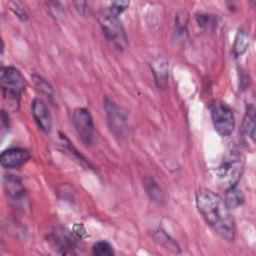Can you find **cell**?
<instances>
[{
  "instance_id": "cell-1",
  "label": "cell",
  "mask_w": 256,
  "mask_h": 256,
  "mask_svg": "<svg viewBox=\"0 0 256 256\" xmlns=\"http://www.w3.org/2000/svg\"><path fill=\"white\" fill-rule=\"evenodd\" d=\"M196 206L206 223L223 239L233 241L235 223L222 198L209 189H200L196 193Z\"/></svg>"
},
{
  "instance_id": "cell-2",
  "label": "cell",
  "mask_w": 256,
  "mask_h": 256,
  "mask_svg": "<svg viewBox=\"0 0 256 256\" xmlns=\"http://www.w3.org/2000/svg\"><path fill=\"white\" fill-rule=\"evenodd\" d=\"M243 167V160L238 151L227 152L215 169V177L219 186L225 190L236 186L241 178Z\"/></svg>"
},
{
  "instance_id": "cell-3",
  "label": "cell",
  "mask_w": 256,
  "mask_h": 256,
  "mask_svg": "<svg viewBox=\"0 0 256 256\" xmlns=\"http://www.w3.org/2000/svg\"><path fill=\"white\" fill-rule=\"evenodd\" d=\"M99 21L106 39L116 48L125 49L127 46V37L118 16L108 9L100 14Z\"/></svg>"
},
{
  "instance_id": "cell-4",
  "label": "cell",
  "mask_w": 256,
  "mask_h": 256,
  "mask_svg": "<svg viewBox=\"0 0 256 256\" xmlns=\"http://www.w3.org/2000/svg\"><path fill=\"white\" fill-rule=\"evenodd\" d=\"M0 85L4 98L17 100L24 91L26 81L22 73L13 66L2 67L0 70Z\"/></svg>"
},
{
  "instance_id": "cell-5",
  "label": "cell",
  "mask_w": 256,
  "mask_h": 256,
  "mask_svg": "<svg viewBox=\"0 0 256 256\" xmlns=\"http://www.w3.org/2000/svg\"><path fill=\"white\" fill-rule=\"evenodd\" d=\"M211 117L215 130L223 137L229 136L235 128V118L231 108L221 101L211 106Z\"/></svg>"
},
{
  "instance_id": "cell-6",
  "label": "cell",
  "mask_w": 256,
  "mask_h": 256,
  "mask_svg": "<svg viewBox=\"0 0 256 256\" xmlns=\"http://www.w3.org/2000/svg\"><path fill=\"white\" fill-rule=\"evenodd\" d=\"M73 124L79 139L84 144H90L93 139L94 124L89 111L85 108H76L73 112Z\"/></svg>"
},
{
  "instance_id": "cell-7",
  "label": "cell",
  "mask_w": 256,
  "mask_h": 256,
  "mask_svg": "<svg viewBox=\"0 0 256 256\" xmlns=\"http://www.w3.org/2000/svg\"><path fill=\"white\" fill-rule=\"evenodd\" d=\"M105 109L111 131L116 135H122L127 127L126 113L116 103L109 99L105 100Z\"/></svg>"
},
{
  "instance_id": "cell-8",
  "label": "cell",
  "mask_w": 256,
  "mask_h": 256,
  "mask_svg": "<svg viewBox=\"0 0 256 256\" xmlns=\"http://www.w3.org/2000/svg\"><path fill=\"white\" fill-rule=\"evenodd\" d=\"M31 109L39 128L47 134L50 133L52 129V119L45 103L41 99L35 98L31 103Z\"/></svg>"
},
{
  "instance_id": "cell-9",
  "label": "cell",
  "mask_w": 256,
  "mask_h": 256,
  "mask_svg": "<svg viewBox=\"0 0 256 256\" xmlns=\"http://www.w3.org/2000/svg\"><path fill=\"white\" fill-rule=\"evenodd\" d=\"M30 158V154L23 148H10L1 153L0 163L5 168H15L23 165Z\"/></svg>"
},
{
  "instance_id": "cell-10",
  "label": "cell",
  "mask_w": 256,
  "mask_h": 256,
  "mask_svg": "<svg viewBox=\"0 0 256 256\" xmlns=\"http://www.w3.org/2000/svg\"><path fill=\"white\" fill-rule=\"evenodd\" d=\"M4 187L9 198L14 201H20L25 196V190L19 177L15 175H6L4 177Z\"/></svg>"
},
{
  "instance_id": "cell-11",
  "label": "cell",
  "mask_w": 256,
  "mask_h": 256,
  "mask_svg": "<svg viewBox=\"0 0 256 256\" xmlns=\"http://www.w3.org/2000/svg\"><path fill=\"white\" fill-rule=\"evenodd\" d=\"M244 201H245L244 194L239 188H237V186H233L226 189L224 203L229 210L235 209L241 206L244 203Z\"/></svg>"
},
{
  "instance_id": "cell-12",
  "label": "cell",
  "mask_w": 256,
  "mask_h": 256,
  "mask_svg": "<svg viewBox=\"0 0 256 256\" xmlns=\"http://www.w3.org/2000/svg\"><path fill=\"white\" fill-rule=\"evenodd\" d=\"M242 131L246 136H249L253 141L255 139V107L249 104L242 122Z\"/></svg>"
},
{
  "instance_id": "cell-13",
  "label": "cell",
  "mask_w": 256,
  "mask_h": 256,
  "mask_svg": "<svg viewBox=\"0 0 256 256\" xmlns=\"http://www.w3.org/2000/svg\"><path fill=\"white\" fill-rule=\"evenodd\" d=\"M144 188L146 190V193L150 197V199L157 203H162L164 201V193L162 189L159 187V185L154 181L153 178L147 177L145 178L144 182Z\"/></svg>"
},
{
  "instance_id": "cell-14",
  "label": "cell",
  "mask_w": 256,
  "mask_h": 256,
  "mask_svg": "<svg viewBox=\"0 0 256 256\" xmlns=\"http://www.w3.org/2000/svg\"><path fill=\"white\" fill-rule=\"evenodd\" d=\"M152 66H153V71H154L157 85L159 87H163L166 84L167 77H168L167 63L161 59H157L153 62Z\"/></svg>"
},
{
  "instance_id": "cell-15",
  "label": "cell",
  "mask_w": 256,
  "mask_h": 256,
  "mask_svg": "<svg viewBox=\"0 0 256 256\" xmlns=\"http://www.w3.org/2000/svg\"><path fill=\"white\" fill-rule=\"evenodd\" d=\"M92 253L96 256H111L114 254L112 245L105 240L96 242L92 246Z\"/></svg>"
},
{
  "instance_id": "cell-16",
  "label": "cell",
  "mask_w": 256,
  "mask_h": 256,
  "mask_svg": "<svg viewBox=\"0 0 256 256\" xmlns=\"http://www.w3.org/2000/svg\"><path fill=\"white\" fill-rule=\"evenodd\" d=\"M155 239H156V241L159 243V244H161L162 246H164L166 249H169V250H171V251H173V252H179V247H178V245L173 241V240H171L168 236H167V234L165 233V232H163V231H157L156 233H155Z\"/></svg>"
},
{
  "instance_id": "cell-17",
  "label": "cell",
  "mask_w": 256,
  "mask_h": 256,
  "mask_svg": "<svg viewBox=\"0 0 256 256\" xmlns=\"http://www.w3.org/2000/svg\"><path fill=\"white\" fill-rule=\"evenodd\" d=\"M247 46H248V35L244 31L240 30L237 34L236 41H235L234 48H233L235 55L236 56L241 55L246 50Z\"/></svg>"
},
{
  "instance_id": "cell-18",
  "label": "cell",
  "mask_w": 256,
  "mask_h": 256,
  "mask_svg": "<svg viewBox=\"0 0 256 256\" xmlns=\"http://www.w3.org/2000/svg\"><path fill=\"white\" fill-rule=\"evenodd\" d=\"M129 6V2L127 1H116L113 2L109 8V11L112 12L115 15H119L120 13H122L127 7Z\"/></svg>"
},
{
  "instance_id": "cell-19",
  "label": "cell",
  "mask_w": 256,
  "mask_h": 256,
  "mask_svg": "<svg viewBox=\"0 0 256 256\" xmlns=\"http://www.w3.org/2000/svg\"><path fill=\"white\" fill-rule=\"evenodd\" d=\"M196 21L199 24V26L204 27L207 26L209 23V16L208 15H204V14H200L196 17Z\"/></svg>"
}]
</instances>
